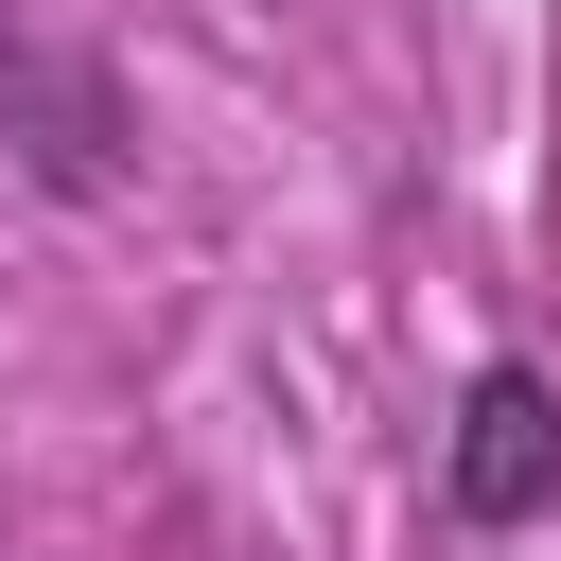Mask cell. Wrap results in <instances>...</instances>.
Returning <instances> with one entry per match:
<instances>
[{"mask_svg": "<svg viewBox=\"0 0 561 561\" xmlns=\"http://www.w3.org/2000/svg\"><path fill=\"white\" fill-rule=\"evenodd\" d=\"M438 508H456V526H526V508H561V386H543V368H473L456 456H438Z\"/></svg>", "mask_w": 561, "mask_h": 561, "instance_id": "1", "label": "cell"}]
</instances>
